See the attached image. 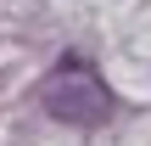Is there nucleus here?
<instances>
[{
	"label": "nucleus",
	"mask_w": 151,
	"mask_h": 146,
	"mask_svg": "<svg viewBox=\"0 0 151 146\" xmlns=\"http://www.w3.org/2000/svg\"><path fill=\"white\" fill-rule=\"evenodd\" d=\"M45 113L62 124H101L112 113V90L84 56H62L50 84H45Z\"/></svg>",
	"instance_id": "1"
}]
</instances>
